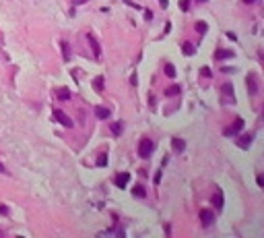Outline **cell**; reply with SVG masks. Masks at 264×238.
Here are the masks:
<instances>
[{
  "label": "cell",
  "instance_id": "28",
  "mask_svg": "<svg viewBox=\"0 0 264 238\" xmlns=\"http://www.w3.org/2000/svg\"><path fill=\"white\" fill-rule=\"evenodd\" d=\"M0 213H2V215H6V213H8V207H4V205H0Z\"/></svg>",
  "mask_w": 264,
  "mask_h": 238
},
{
  "label": "cell",
  "instance_id": "20",
  "mask_svg": "<svg viewBox=\"0 0 264 238\" xmlns=\"http://www.w3.org/2000/svg\"><path fill=\"white\" fill-rule=\"evenodd\" d=\"M62 54H64V60H70V46L68 44H62Z\"/></svg>",
  "mask_w": 264,
  "mask_h": 238
},
{
  "label": "cell",
  "instance_id": "18",
  "mask_svg": "<svg viewBox=\"0 0 264 238\" xmlns=\"http://www.w3.org/2000/svg\"><path fill=\"white\" fill-rule=\"evenodd\" d=\"M165 75H167V77H175V66H173L171 62L165 64Z\"/></svg>",
  "mask_w": 264,
  "mask_h": 238
},
{
  "label": "cell",
  "instance_id": "32",
  "mask_svg": "<svg viewBox=\"0 0 264 238\" xmlns=\"http://www.w3.org/2000/svg\"><path fill=\"white\" fill-rule=\"evenodd\" d=\"M223 72H225V75H229V72H235V69H227V66H225V69H223Z\"/></svg>",
  "mask_w": 264,
  "mask_h": 238
},
{
  "label": "cell",
  "instance_id": "6",
  "mask_svg": "<svg viewBox=\"0 0 264 238\" xmlns=\"http://www.w3.org/2000/svg\"><path fill=\"white\" fill-rule=\"evenodd\" d=\"M128 180H130V174H128V172H122V174H118V176L114 178V182H116L118 189H126Z\"/></svg>",
  "mask_w": 264,
  "mask_h": 238
},
{
  "label": "cell",
  "instance_id": "30",
  "mask_svg": "<svg viewBox=\"0 0 264 238\" xmlns=\"http://www.w3.org/2000/svg\"><path fill=\"white\" fill-rule=\"evenodd\" d=\"M256 182H258V186H264V178H262V176H258V178H256Z\"/></svg>",
  "mask_w": 264,
  "mask_h": 238
},
{
  "label": "cell",
  "instance_id": "11",
  "mask_svg": "<svg viewBox=\"0 0 264 238\" xmlns=\"http://www.w3.org/2000/svg\"><path fill=\"white\" fill-rule=\"evenodd\" d=\"M87 39H89V44H91V48H93V54H95L93 58L99 60V56H101V48H99V44H97V39H95L93 35H87Z\"/></svg>",
  "mask_w": 264,
  "mask_h": 238
},
{
  "label": "cell",
  "instance_id": "36",
  "mask_svg": "<svg viewBox=\"0 0 264 238\" xmlns=\"http://www.w3.org/2000/svg\"><path fill=\"white\" fill-rule=\"evenodd\" d=\"M198 2H207V0H198Z\"/></svg>",
  "mask_w": 264,
  "mask_h": 238
},
{
  "label": "cell",
  "instance_id": "24",
  "mask_svg": "<svg viewBox=\"0 0 264 238\" xmlns=\"http://www.w3.org/2000/svg\"><path fill=\"white\" fill-rule=\"evenodd\" d=\"M103 234H112V236H126L122 230H107V232H103Z\"/></svg>",
  "mask_w": 264,
  "mask_h": 238
},
{
  "label": "cell",
  "instance_id": "13",
  "mask_svg": "<svg viewBox=\"0 0 264 238\" xmlns=\"http://www.w3.org/2000/svg\"><path fill=\"white\" fill-rule=\"evenodd\" d=\"M252 135H241L240 139H237V145H240L241 149H248V147H250V145H252Z\"/></svg>",
  "mask_w": 264,
  "mask_h": 238
},
{
  "label": "cell",
  "instance_id": "2",
  "mask_svg": "<svg viewBox=\"0 0 264 238\" xmlns=\"http://www.w3.org/2000/svg\"><path fill=\"white\" fill-rule=\"evenodd\" d=\"M246 87H248V93L250 95H256L258 93V77H256V72H248V77H246Z\"/></svg>",
  "mask_w": 264,
  "mask_h": 238
},
{
  "label": "cell",
  "instance_id": "10",
  "mask_svg": "<svg viewBox=\"0 0 264 238\" xmlns=\"http://www.w3.org/2000/svg\"><path fill=\"white\" fill-rule=\"evenodd\" d=\"M223 102H235V97H233V85H229V83H225L223 85Z\"/></svg>",
  "mask_w": 264,
  "mask_h": 238
},
{
  "label": "cell",
  "instance_id": "8",
  "mask_svg": "<svg viewBox=\"0 0 264 238\" xmlns=\"http://www.w3.org/2000/svg\"><path fill=\"white\" fill-rule=\"evenodd\" d=\"M233 56H235L233 50H223V48L215 50V58H219V60H227V58H233Z\"/></svg>",
  "mask_w": 264,
  "mask_h": 238
},
{
  "label": "cell",
  "instance_id": "9",
  "mask_svg": "<svg viewBox=\"0 0 264 238\" xmlns=\"http://www.w3.org/2000/svg\"><path fill=\"white\" fill-rule=\"evenodd\" d=\"M171 147H173L175 153H182V151L186 149V141H184V139H180V137H173V139H171Z\"/></svg>",
  "mask_w": 264,
  "mask_h": 238
},
{
  "label": "cell",
  "instance_id": "26",
  "mask_svg": "<svg viewBox=\"0 0 264 238\" xmlns=\"http://www.w3.org/2000/svg\"><path fill=\"white\" fill-rule=\"evenodd\" d=\"M97 164H99V166H105V164H107V157H105V155H101V157L97 159Z\"/></svg>",
  "mask_w": 264,
  "mask_h": 238
},
{
  "label": "cell",
  "instance_id": "15",
  "mask_svg": "<svg viewBox=\"0 0 264 238\" xmlns=\"http://www.w3.org/2000/svg\"><path fill=\"white\" fill-rule=\"evenodd\" d=\"M182 52H184V56H194L196 48L192 46L190 42H184V44H182Z\"/></svg>",
  "mask_w": 264,
  "mask_h": 238
},
{
  "label": "cell",
  "instance_id": "22",
  "mask_svg": "<svg viewBox=\"0 0 264 238\" xmlns=\"http://www.w3.org/2000/svg\"><path fill=\"white\" fill-rule=\"evenodd\" d=\"M200 75H202V77H207V79H210V77H213V72H210V69H208V66H202V69H200Z\"/></svg>",
  "mask_w": 264,
  "mask_h": 238
},
{
  "label": "cell",
  "instance_id": "21",
  "mask_svg": "<svg viewBox=\"0 0 264 238\" xmlns=\"http://www.w3.org/2000/svg\"><path fill=\"white\" fill-rule=\"evenodd\" d=\"M58 97H60V99H68L70 91H68V89H58Z\"/></svg>",
  "mask_w": 264,
  "mask_h": 238
},
{
  "label": "cell",
  "instance_id": "29",
  "mask_svg": "<svg viewBox=\"0 0 264 238\" xmlns=\"http://www.w3.org/2000/svg\"><path fill=\"white\" fill-rule=\"evenodd\" d=\"M161 182V172H157V174H155V184H159Z\"/></svg>",
  "mask_w": 264,
  "mask_h": 238
},
{
  "label": "cell",
  "instance_id": "3",
  "mask_svg": "<svg viewBox=\"0 0 264 238\" xmlns=\"http://www.w3.org/2000/svg\"><path fill=\"white\" fill-rule=\"evenodd\" d=\"M54 118L62 124V126H66V129H70L72 126V120H70V116H66L62 110H54Z\"/></svg>",
  "mask_w": 264,
  "mask_h": 238
},
{
  "label": "cell",
  "instance_id": "23",
  "mask_svg": "<svg viewBox=\"0 0 264 238\" xmlns=\"http://www.w3.org/2000/svg\"><path fill=\"white\" fill-rule=\"evenodd\" d=\"M196 29H198V31H200V33H207V23H204V21H198V25H196Z\"/></svg>",
  "mask_w": 264,
  "mask_h": 238
},
{
  "label": "cell",
  "instance_id": "31",
  "mask_svg": "<svg viewBox=\"0 0 264 238\" xmlns=\"http://www.w3.org/2000/svg\"><path fill=\"white\" fill-rule=\"evenodd\" d=\"M227 37H229L231 42H235V39H237V37H235V33H231V31H229V33H227Z\"/></svg>",
  "mask_w": 264,
  "mask_h": 238
},
{
  "label": "cell",
  "instance_id": "17",
  "mask_svg": "<svg viewBox=\"0 0 264 238\" xmlns=\"http://www.w3.org/2000/svg\"><path fill=\"white\" fill-rule=\"evenodd\" d=\"M93 89H95V91H103V77L93 79Z\"/></svg>",
  "mask_w": 264,
  "mask_h": 238
},
{
  "label": "cell",
  "instance_id": "25",
  "mask_svg": "<svg viewBox=\"0 0 264 238\" xmlns=\"http://www.w3.org/2000/svg\"><path fill=\"white\" fill-rule=\"evenodd\" d=\"M180 8H182V11H188V8H190V0H180Z\"/></svg>",
  "mask_w": 264,
  "mask_h": 238
},
{
  "label": "cell",
  "instance_id": "27",
  "mask_svg": "<svg viewBox=\"0 0 264 238\" xmlns=\"http://www.w3.org/2000/svg\"><path fill=\"white\" fill-rule=\"evenodd\" d=\"M145 19H147V21H151V19H153V12H151V11H145Z\"/></svg>",
  "mask_w": 264,
  "mask_h": 238
},
{
  "label": "cell",
  "instance_id": "7",
  "mask_svg": "<svg viewBox=\"0 0 264 238\" xmlns=\"http://www.w3.org/2000/svg\"><path fill=\"white\" fill-rule=\"evenodd\" d=\"M213 205L217 207V209H223V190L215 186V195H213Z\"/></svg>",
  "mask_w": 264,
  "mask_h": 238
},
{
  "label": "cell",
  "instance_id": "1",
  "mask_svg": "<svg viewBox=\"0 0 264 238\" xmlns=\"http://www.w3.org/2000/svg\"><path fill=\"white\" fill-rule=\"evenodd\" d=\"M153 149H155V145H153V141H151V139H142V141L138 143V155H140L142 159L151 157Z\"/></svg>",
  "mask_w": 264,
  "mask_h": 238
},
{
  "label": "cell",
  "instance_id": "5",
  "mask_svg": "<svg viewBox=\"0 0 264 238\" xmlns=\"http://www.w3.org/2000/svg\"><path fill=\"white\" fill-rule=\"evenodd\" d=\"M198 215H200V222H202L204 226H210V224L215 222V213H213L210 209H200Z\"/></svg>",
  "mask_w": 264,
  "mask_h": 238
},
{
  "label": "cell",
  "instance_id": "4",
  "mask_svg": "<svg viewBox=\"0 0 264 238\" xmlns=\"http://www.w3.org/2000/svg\"><path fill=\"white\" fill-rule=\"evenodd\" d=\"M241 129H243V118H235L233 126H231V129H225V137H233V135H237Z\"/></svg>",
  "mask_w": 264,
  "mask_h": 238
},
{
  "label": "cell",
  "instance_id": "16",
  "mask_svg": "<svg viewBox=\"0 0 264 238\" xmlns=\"http://www.w3.org/2000/svg\"><path fill=\"white\" fill-rule=\"evenodd\" d=\"M180 93H182V87H180V85H171V87L165 89V95H180Z\"/></svg>",
  "mask_w": 264,
  "mask_h": 238
},
{
  "label": "cell",
  "instance_id": "34",
  "mask_svg": "<svg viewBox=\"0 0 264 238\" xmlns=\"http://www.w3.org/2000/svg\"><path fill=\"white\" fill-rule=\"evenodd\" d=\"M243 2H246V4H254L256 0H243Z\"/></svg>",
  "mask_w": 264,
  "mask_h": 238
},
{
  "label": "cell",
  "instance_id": "14",
  "mask_svg": "<svg viewBox=\"0 0 264 238\" xmlns=\"http://www.w3.org/2000/svg\"><path fill=\"white\" fill-rule=\"evenodd\" d=\"M132 195L138 197V199H145V197H147V190H145L142 184H134V186H132Z\"/></svg>",
  "mask_w": 264,
  "mask_h": 238
},
{
  "label": "cell",
  "instance_id": "12",
  "mask_svg": "<svg viewBox=\"0 0 264 238\" xmlns=\"http://www.w3.org/2000/svg\"><path fill=\"white\" fill-rule=\"evenodd\" d=\"M95 116H97V118H101V120H105V118H109V116H112V112H109V108L97 106V108H95Z\"/></svg>",
  "mask_w": 264,
  "mask_h": 238
},
{
  "label": "cell",
  "instance_id": "19",
  "mask_svg": "<svg viewBox=\"0 0 264 238\" xmlns=\"http://www.w3.org/2000/svg\"><path fill=\"white\" fill-rule=\"evenodd\" d=\"M122 129H124L122 122H114V124H112V132H114V135H122Z\"/></svg>",
  "mask_w": 264,
  "mask_h": 238
},
{
  "label": "cell",
  "instance_id": "35",
  "mask_svg": "<svg viewBox=\"0 0 264 238\" xmlns=\"http://www.w3.org/2000/svg\"><path fill=\"white\" fill-rule=\"evenodd\" d=\"M0 172H6V168L2 166V164H0Z\"/></svg>",
  "mask_w": 264,
  "mask_h": 238
},
{
  "label": "cell",
  "instance_id": "33",
  "mask_svg": "<svg viewBox=\"0 0 264 238\" xmlns=\"http://www.w3.org/2000/svg\"><path fill=\"white\" fill-rule=\"evenodd\" d=\"M159 4L163 6V8H165V6H167V0H159Z\"/></svg>",
  "mask_w": 264,
  "mask_h": 238
}]
</instances>
